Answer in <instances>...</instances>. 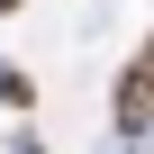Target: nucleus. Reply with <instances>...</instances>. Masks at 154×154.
Returning a JSON list of instances; mask_svg holds the SVG:
<instances>
[{
  "instance_id": "3",
  "label": "nucleus",
  "mask_w": 154,
  "mask_h": 154,
  "mask_svg": "<svg viewBox=\"0 0 154 154\" xmlns=\"http://www.w3.org/2000/svg\"><path fill=\"white\" fill-rule=\"evenodd\" d=\"M9 154H45V145H36V127H18V136H9Z\"/></svg>"
},
{
  "instance_id": "2",
  "label": "nucleus",
  "mask_w": 154,
  "mask_h": 154,
  "mask_svg": "<svg viewBox=\"0 0 154 154\" xmlns=\"http://www.w3.org/2000/svg\"><path fill=\"white\" fill-rule=\"evenodd\" d=\"M0 100H9V109H36V82H27L18 63H0Z\"/></svg>"
},
{
  "instance_id": "1",
  "label": "nucleus",
  "mask_w": 154,
  "mask_h": 154,
  "mask_svg": "<svg viewBox=\"0 0 154 154\" xmlns=\"http://www.w3.org/2000/svg\"><path fill=\"white\" fill-rule=\"evenodd\" d=\"M109 109H118V136H145L154 127V36L118 63V91H109Z\"/></svg>"
},
{
  "instance_id": "4",
  "label": "nucleus",
  "mask_w": 154,
  "mask_h": 154,
  "mask_svg": "<svg viewBox=\"0 0 154 154\" xmlns=\"http://www.w3.org/2000/svg\"><path fill=\"white\" fill-rule=\"evenodd\" d=\"M9 9H18V0H0V18H9Z\"/></svg>"
}]
</instances>
